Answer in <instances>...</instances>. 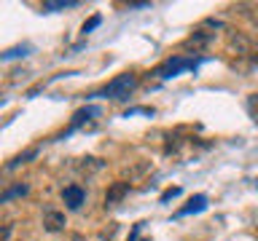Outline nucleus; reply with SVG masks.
I'll return each mask as SVG.
<instances>
[{"label": "nucleus", "instance_id": "obj_11", "mask_svg": "<svg viewBox=\"0 0 258 241\" xmlns=\"http://www.w3.org/2000/svg\"><path fill=\"white\" fill-rule=\"evenodd\" d=\"M89 115H97V107H86V110H78L76 115H73V126H70V132L73 129H78L81 124H84V120L89 118Z\"/></svg>", "mask_w": 258, "mask_h": 241}, {"label": "nucleus", "instance_id": "obj_13", "mask_svg": "<svg viewBox=\"0 0 258 241\" xmlns=\"http://www.w3.org/2000/svg\"><path fill=\"white\" fill-rule=\"evenodd\" d=\"M210 40V35H205V32H197V35H191L188 40H185V46L188 48H202Z\"/></svg>", "mask_w": 258, "mask_h": 241}, {"label": "nucleus", "instance_id": "obj_9", "mask_svg": "<svg viewBox=\"0 0 258 241\" xmlns=\"http://www.w3.org/2000/svg\"><path fill=\"white\" fill-rule=\"evenodd\" d=\"M30 54V46L24 43V46H16V48H8L6 54H0V59L8 62V59H19V56H27Z\"/></svg>", "mask_w": 258, "mask_h": 241}, {"label": "nucleus", "instance_id": "obj_4", "mask_svg": "<svg viewBox=\"0 0 258 241\" xmlns=\"http://www.w3.org/2000/svg\"><path fill=\"white\" fill-rule=\"evenodd\" d=\"M62 201L68 204V209H81L86 201V190L81 188V185H68V188L62 190Z\"/></svg>", "mask_w": 258, "mask_h": 241}, {"label": "nucleus", "instance_id": "obj_8", "mask_svg": "<svg viewBox=\"0 0 258 241\" xmlns=\"http://www.w3.org/2000/svg\"><path fill=\"white\" fill-rule=\"evenodd\" d=\"M35 156H38V148H30V150H24V153H19V156H16V158L11 161V164H8V169H16L19 164H30V161L35 158Z\"/></svg>", "mask_w": 258, "mask_h": 241}, {"label": "nucleus", "instance_id": "obj_15", "mask_svg": "<svg viewBox=\"0 0 258 241\" xmlns=\"http://www.w3.org/2000/svg\"><path fill=\"white\" fill-rule=\"evenodd\" d=\"M247 110H250V115L255 118V124H258V94H253L247 99Z\"/></svg>", "mask_w": 258, "mask_h": 241}, {"label": "nucleus", "instance_id": "obj_16", "mask_svg": "<svg viewBox=\"0 0 258 241\" xmlns=\"http://www.w3.org/2000/svg\"><path fill=\"white\" fill-rule=\"evenodd\" d=\"M11 233H14V228H11L8 222L0 225V241H8V238H11Z\"/></svg>", "mask_w": 258, "mask_h": 241}, {"label": "nucleus", "instance_id": "obj_3", "mask_svg": "<svg viewBox=\"0 0 258 241\" xmlns=\"http://www.w3.org/2000/svg\"><path fill=\"white\" fill-rule=\"evenodd\" d=\"M194 67V59H183V56H175V59H167L161 67L156 70V75L159 78H175V75H180L183 70H188Z\"/></svg>", "mask_w": 258, "mask_h": 241}, {"label": "nucleus", "instance_id": "obj_17", "mask_svg": "<svg viewBox=\"0 0 258 241\" xmlns=\"http://www.w3.org/2000/svg\"><path fill=\"white\" fill-rule=\"evenodd\" d=\"M177 193H180V188H169V190L164 193V196H161V201H169L172 196H177Z\"/></svg>", "mask_w": 258, "mask_h": 241}, {"label": "nucleus", "instance_id": "obj_5", "mask_svg": "<svg viewBox=\"0 0 258 241\" xmlns=\"http://www.w3.org/2000/svg\"><path fill=\"white\" fill-rule=\"evenodd\" d=\"M126 193H129V182H113L110 188H108V193H105V204H108V206L118 204Z\"/></svg>", "mask_w": 258, "mask_h": 241}, {"label": "nucleus", "instance_id": "obj_19", "mask_svg": "<svg viewBox=\"0 0 258 241\" xmlns=\"http://www.w3.org/2000/svg\"><path fill=\"white\" fill-rule=\"evenodd\" d=\"M255 185H258V180H255Z\"/></svg>", "mask_w": 258, "mask_h": 241}, {"label": "nucleus", "instance_id": "obj_2", "mask_svg": "<svg viewBox=\"0 0 258 241\" xmlns=\"http://www.w3.org/2000/svg\"><path fill=\"white\" fill-rule=\"evenodd\" d=\"M64 225H68V217H64L62 209H56V206L43 209V228L48 233H59V230H64Z\"/></svg>", "mask_w": 258, "mask_h": 241}, {"label": "nucleus", "instance_id": "obj_10", "mask_svg": "<svg viewBox=\"0 0 258 241\" xmlns=\"http://www.w3.org/2000/svg\"><path fill=\"white\" fill-rule=\"evenodd\" d=\"M76 0H51V3H43V11H62V8H76Z\"/></svg>", "mask_w": 258, "mask_h": 241}, {"label": "nucleus", "instance_id": "obj_7", "mask_svg": "<svg viewBox=\"0 0 258 241\" xmlns=\"http://www.w3.org/2000/svg\"><path fill=\"white\" fill-rule=\"evenodd\" d=\"M205 206H207V196H194V198L188 201V206H183L177 214H180V217H185V214H191V212H202Z\"/></svg>", "mask_w": 258, "mask_h": 241}, {"label": "nucleus", "instance_id": "obj_12", "mask_svg": "<svg viewBox=\"0 0 258 241\" xmlns=\"http://www.w3.org/2000/svg\"><path fill=\"white\" fill-rule=\"evenodd\" d=\"M229 43H231V48H237L239 54H247V51H250V40H247L245 35H231Z\"/></svg>", "mask_w": 258, "mask_h": 241}, {"label": "nucleus", "instance_id": "obj_18", "mask_svg": "<svg viewBox=\"0 0 258 241\" xmlns=\"http://www.w3.org/2000/svg\"><path fill=\"white\" fill-rule=\"evenodd\" d=\"M70 241H86V238H84V236H78V233H73V238H70Z\"/></svg>", "mask_w": 258, "mask_h": 241}, {"label": "nucleus", "instance_id": "obj_6", "mask_svg": "<svg viewBox=\"0 0 258 241\" xmlns=\"http://www.w3.org/2000/svg\"><path fill=\"white\" fill-rule=\"evenodd\" d=\"M30 193V185H24V182H16V185H11L8 190H3L0 193V204H8L11 198H22V196H27Z\"/></svg>", "mask_w": 258, "mask_h": 241}, {"label": "nucleus", "instance_id": "obj_1", "mask_svg": "<svg viewBox=\"0 0 258 241\" xmlns=\"http://www.w3.org/2000/svg\"><path fill=\"white\" fill-rule=\"evenodd\" d=\"M135 88H137V75L135 72H124V75H116L108 86H105L102 96H110V99H126Z\"/></svg>", "mask_w": 258, "mask_h": 241}, {"label": "nucleus", "instance_id": "obj_14", "mask_svg": "<svg viewBox=\"0 0 258 241\" xmlns=\"http://www.w3.org/2000/svg\"><path fill=\"white\" fill-rule=\"evenodd\" d=\"M100 16H92V19H89V22H84V27H81V32H84V35H89V32H92L94 27H100Z\"/></svg>", "mask_w": 258, "mask_h": 241}]
</instances>
